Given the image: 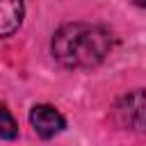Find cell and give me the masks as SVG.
I'll return each mask as SVG.
<instances>
[{
    "label": "cell",
    "instance_id": "cell-2",
    "mask_svg": "<svg viewBox=\"0 0 146 146\" xmlns=\"http://www.w3.org/2000/svg\"><path fill=\"white\" fill-rule=\"evenodd\" d=\"M30 123L41 139H52L55 135H59L66 128V119L62 116V112L46 103L34 105L30 110Z\"/></svg>",
    "mask_w": 146,
    "mask_h": 146
},
{
    "label": "cell",
    "instance_id": "cell-1",
    "mask_svg": "<svg viewBox=\"0 0 146 146\" xmlns=\"http://www.w3.org/2000/svg\"><path fill=\"white\" fill-rule=\"evenodd\" d=\"M52 57L66 68H94L112 50V32L105 25L73 21L52 36Z\"/></svg>",
    "mask_w": 146,
    "mask_h": 146
},
{
    "label": "cell",
    "instance_id": "cell-4",
    "mask_svg": "<svg viewBox=\"0 0 146 146\" xmlns=\"http://www.w3.org/2000/svg\"><path fill=\"white\" fill-rule=\"evenodd\" d=\"M25 5L18 0H0V39L11 36L23 23Z\"/></svg>",
    "mask_w": 146,
    "mask_h": 146
},
{
    "label": "cell",
    "instance_id": "cell-3",
    "mask_svg": "<svg viewBox=\"0 0 146 146\" xmlns=\"http://www.w3.org/2000/svg\"><path fill=\"white\" fill-rule=\"evenodd\" d=\"M114 116L123 128L141 132V128H144V91L137 89V91L123 96L114 107Z\"/></svg>",
    "mask_w": 146,
    "mask_h": 146
},
{
    "label": "cell",
    "instance_id": "cell-5",
    "mask_svg": "<svg viewBox=\"0 0 146 146\" xmlns=\"http://www.w3.org/2000/svg\"><path fill=\"white\" fill-rule=\"evenodd\" d=\"M16 137H18V125H16V121H14L11 112H9L5 105H0V139L11 141V139H16Z\"/></svg>",
    "mask_w": 146,
    "mask_h": 146
}]
</instances>
